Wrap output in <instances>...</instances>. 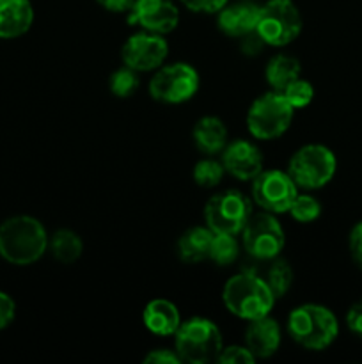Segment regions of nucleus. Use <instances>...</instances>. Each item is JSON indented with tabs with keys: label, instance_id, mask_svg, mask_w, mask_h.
Returning a JSON list of instances; mask_svg holds the SVG:
<instances>
[{
	"label": "nucleus",
	"instance_id": "f257e3e1",
	"mask_svg": "<svg viewBox=\"0 0 362 364\" xmlns=\"http://www.w3.org/2000/svg\"><path fill=\"white\" fill-rule=\"evenodd\" d=\"M48 240L45 226L35 217H11L0 226V256L11 265H32L48 251Z\"/></svg>",
	"mask_w": 362,
	"mask_h": 364
},
{
	"label": "nucleus",
	"instance_id": "f03ea898",
	"mask_svg": "<svg viewBox=\"0 0 362 364\" xmlns=\"http://www.w3.org/2000/svg\"><path fill=\"white\" fill-rule=\"evenodd\" d=\"M222 301L227 311L251 322L270 315L277 299L258 274L245 269L231 276L224 284Z\"/></svg>",
	"mask_w": 362,
	"mask_h": 364
},
{
	"label": "nucleus",
	"instance_id": "7ed1b4c3",
	"mask_svg": "<svg viewBox=\"0 0 362 364\" xmlns=\"http://www.w3.org/2000/svg\"><path fill=\"white\" fill-rule=\"evenodd\" d=\"M287 334L305 350L322 352L339 336V322L327 306L302 304L287 316Z\"/></svg>",
	"mask_w": 362,
	"mask_h": 364
},
{
	"label": "nucleus",
	"instance_id": "20e7f679",
	"mask_svg": "<svg viewBox=\"0 0 362 364\" xmlns=\"http://www.w3.org/2000/svg\"><path fill=\"white\" fill-rule=\"evenodd\" d=\"M222 348V333L215 326V322L204 318V316H194V318L185 320L174 334V350L177 352L183 363H216Z\"/></svg>",
	"mask_w": 362,
	"mask_h": 364
},
{
	"label": "nucleus",
	"instance_id": "39448f33",
	"mask_svg": "<svg viewBox=\"0 0 362 364\" xmlns=\"http://www.w3.org/2000/svg\"><path fill=\"white\" fill-rule=\"evenodd\" d=\"M295 109L283 92L268 91L256 98L247 112V130L258 141L283 137L291 127Z\"/></svg>",
	"mask_w": 362,
	"mask_h": 364
},
{
	"label": "nucleus",
	"instance_id": "423d86ee",
	"mask_svg": "<svg viewBox=\"0 0 362 364\" xmlns=\"http://www.w3.org/2000/svg\"><path fill=\"white\" fill-rule=\"evenodd\" d=\"M337 171V159L330 148L323 144H305L291 155L287 174L298 188L318 191L332 181Z\"/></svg>",
	"mask_w": 362,
	"mask_h": 364
},
{
	"label": "nucleus",
	"instance_id": "0eeeda50",
	"mask_svg": "<svg viewBox=\"0 0 362 364\" xmlns=\"http://www.w3.org/2000/svg\"><path fill=\"white\" fill-rule=\"evenodd\" d=\"M302 25L300 9L293 0H268L259 11L256 32L265 45L283 48L297 41Z\"/></svg>",
	"mask_w": 362,
	"mask_h": 364
},
{
	"label": "nucleus",
	"instance_id": "6e6552de",
	"mask_svg": "<svg viewBox=\"0 0 362 364\" xmlns=\"http://www.w3.org/2000/svg\"><path fill=\"white\" fill-rule=\"evenodd\" d=\"M199 73L192 64H163L149 80V95L153 100L167 105H180L194 98L199 91Z\"/></svg>",
	"mask_w": 362,
	"mask_h": 364
},
{
	"label": "nucleus",
	"instance_id": "1a4fd4ad",
	"mask_svg": "<svg viewBox=\"0 0 362 364\" xmlns=\"http://www.w3.org/2000/svg\"><path fill=\"white\" fill-rule=\"evenodd\" d=\"M252 215V199L240 191H224L209 198L204 223L213 233L240 235Z\"/></svg>",
	"mask_w": 362,
	"mask_h": 364
},
{
	"label": "nucleus",
	"instance_id": "9d476101",
	"mask_svg": "<svg viewBox=\"0 0 362 364\" xmlns=\"http://www.w3.org/2000/svg\"><path fill=\"white\" fill-rule=\"evenodd\" d=\"M241 245L256 262L280 256L286 245V235L273 213H252L241 230Z\"/></svg>",
	"mask_w": 362,
	"mask_h": 364
},
{
	"label": "nucleus",
	"instance_id": "9b49d317",
	"mask_svg": "<svg viewBox=\"0 0 362 364\" xmlns=\"http://www.w3.org/2000/svg\"><path fill=\"white\" fill-rule=\"evenodd\" d=\"M252 201L263 210V212L273 213H287L295 198L298 196V187L287 171L268 169L261 171L258 176L252 180Z\"/></svg>",
	"mask_w": 362,
	"mask_h": 364
},
{
	"label": "nucleus",
	"instance_id": "f8f14e48",
	"mask_svg": "<svg viewBox=\"0 0 362 364\" xmlns=\"http://www.w3.org/2000/svg\"><path fill=\"white\" fill-rule=\"evenodd\" d=\"M167 55H169V43L165 41V38L148 31L130 36L121 50L124 66H130L138 73L158 70L160 66H163Z\"/></svg>",
	"mask_w": 362,
	"mask_h": 364
},
{
	"label": "nucleus",
	"instance_id": "ddd939ff",
	"mask_svg": "<svg viewBox=\"0 0 362 364\" xmlns=\"http://www.w3.org/2000/svg\"><path fill=\"white\" fill-rule=\"evenodd\" d=\"M128 21L142 31L165 36L180 23V9L172 0H135Z\"/></svg>",
	"mask_w": 362,
	"mask_h": 364
},
{
	"label": "nucleus",
	"instance_id": "4468645a",
	"mask_svg": "<svg viewBox=\"0 0 362 364\" xmlns=\"http://www.w3.org/2000/svg\"><path fill=\"white\" fill-rule=\"evenodd\" d=\"M226 173L240 181H252L263 171V155L258 146L245 139L229 142L222 151Z\"/></svg>",
	"mask_w": 362,
	"mask_h": 364
},
{
	"label": "nucleus",
	"instance_id": "2eb2a0df",
	"mask_svg": "<svg viewBox=\"0 0 362 364\" xmlns=\"http://www.w3.org/2000/svg\"><path fill=\"white\" fill-rule=\"evenodd\" d=\"M259 11L261 6L252 0H240V2H227L222 9L216 13V25L220 32L229 38H243L248 32L256 31Z\"/></svg>",
	"mask_w": 362,
	"mask_h": 364
},
{
	"label": "nucleus",
	"instance_id": "dca6fc26",
	"mask_svg": "<svg viewBox=\"0 0 362 364\" xmlns=\"http://www.w3.org/2000/svg\"><path fill=\"white\" fill-rule=\"evenodd\" d=\"M280 327L270 315L263 318L251 320L245 329V347L252 352L256 359H268L280 347Z\"/></svg>",
	"mask_w": 362,
	"mask_h": 364
},
{
	"label": "nucleus",
	"instance_id": "f3484780",
	"mask_svg": "<svg viewBox=\"0 0 362 364\" xmlns=\"http://www.w3.org/2000/svg\"><path fill=\"white\" fill-rule=\"evenodd\" d=\"M142 322L155 336H174L181 326L180 309L167 299H153L142 311Z\"/></svg>",
	"mask_w": 362,
	"mask_h": 364
},
{
	"label": "nucleus",
	"instance_id": "a211bd4d",
	"mask_svg": "<svg viewBox=\"0 0 362 364\" xmlns=\"http://www.w3.org/2000/svg\"><path fill=\"white\" fill-rule=\"evenodd\" d=\"M34 9L28 0H0V39H14L28 32Z\"/></svg>",
	"mask_w": 362,
	"mask_h": 364
},
{
	"label": "nucleus",
	"instance_id": "6ab92c4d",
	"mask_svg": "<svg viewBox=\"0 0 362 364\" xmlns=\"http://www.w3.org/2000/svg\"><path fill=\"white\" fill-rule=\"evenodd\" d=\"M194 142L204 155L213 156L224 151L227 146V128L224 121L216 116H204L195 123Z\"/></svg>",
	"mask_w": 362,
	"mask_h": 364
},
{
	"label": "nucleus",
	"instance_id": "aec40b11",
	"mask_svg": "<svg viewBox=\"0 0 362 364\" xmlns=\"http://www.w3.org/2000/svg\"><path fill=\"white\" fill-rule=\"evenodd\" d=\"M213 231L208 226H195L185 231L176 245L177 256L185 263H201L209 258Z\"/></svg>",
	"mask_w": 362,
	"mask_h": 364
},
{
	"label": "nucleus",
	"instance_id": "412c9836",
	"mask_svg": "<svg viewBox=\"0 0 362 364\" xmlns=\"http://www.w3.org/2000/svg\"><path fill=\"white\" fill-rule=\"evenodd\" d=\"M302 64L297 57L279 53L268 60L265 70V77L272 91L283 92L293 80L300 78Z\"/></svg>",
	"mask_w": 362,
	"mask_h": 364
},
{
	"label": "nucleus",
	"instance_id": "4be33fe9",
	"mask_svg": "<svg viewBox=\"0 0 362 364\" xmlns=\"http://www.w3.org/2000/svg\"><path fill=\"white\" fill-rule=\"evenodd\" d=\"M261 263L265 265L263 272H259L256 269H252V272L258 274L268 284V288L275 295V299L284 297L290 291L291 284H293V269H291V265L286 259L280 258V256H277L273 259H263Z\"/></svg>",
	"mask_w": 362,
	"mask_h": 364
},
{
	"label": "nucleus",
	"instance_id": "5701e85b",
	"mask_svg": "<svg viewBox=\"0 0 362 364\" xmlns=\"http://www.w3.org/2000/svg\"><path fill=\"white\" fill-rule=\"evenodd\" d=\"M48 251L62 265H71L84 252V242L73 230H57L48 240Z\"/></svg>",
	"mask_w": 362,
	"mask_h": 364
},
{
	"label": "nucleus",
	"instance_id": "b1692460",
	"mask_svg": "<svg viewBox=\"0 0 362 364\" xmlns=\"http://www.w3.org/2000/svg\"><path fill=\"white\" fill-rule=\"evenodd\" d=\"M238 256H240V244L236 235L213 233L208 259L219 267H229L236 262Z\"/></svg>",
	"mask_w": 362,
	"mask_h": 364
},
{
	"label": "nucleus",
	"instance_id": "393cba45",
	"mask_svg": "<svg viewBox=\"0 0 362 364\" xmlns=\"http://www.w3.org/2000/svg\"><path fill=\"white\" fill-rule=\"evenodd\" d=\"M141 85L138 71L131 70L130 66H123L114 71L109 78V87L116 98H130Z\"/></svg>",
	"mask_w": 362,
	"mask_h": 364
},
{
	"label": "nucleus",
	"instance_id": "a878e982",
	"mask_svg": "<svg viewBox=\"0 0 362 364\" xmlns=\"http://www.w3.org/2000/svg\"><path fill=\"white\" fill-rule=\"evenodd\" d=\"M224 173H226V169H224L222 160L219 162V160L208 156V159H202L195 164L192 176H194V181L199 187L213 188L222 181Z\"/></svg>",
	"mask_w": 362,
	"mask_h": 364
},
{
	"label": "nucleus",
	"instance_id": "bb28decb",
	"mask_svg": "<svg viewBox=\"0 0 362 364\" xmlns=\"http://www.w3.org/2000/svg\"><path fill=\"white\" fill-rule=\"evenodd\" d=\"M287 213L300 224L314 223V220L322 215V203H319L314 196L298 194Z\"/></svg>",
	"mask_w": 362,
	"mask_h": 364
},
{
	"label": "nucleus",
	"instance_id": "cd10ccee",
	"mask_svg": "<svg viewBox=\"0 0 362 364\" xmlns=\"http://www.w3.org/2000/svg\"><path fill=\"white\" fill-rule=\"evenodd\" d=\"M283 95L295 110L305 109L307 105H311L312 98H314V87H312V84L309 80L297 78V80H293L284 89Z\"/></svg>",
	"mask_w": 362,
	"mask_h": 364
},
{
	"label": "nucleus",
	"instance_id": "c85d7f7f",
	"mask_svg": "<svg viewBox=\"0 0 362 364\" xmlns=\"http://www.w3.org/2000/svg\"><path fill=\"white\" fill-rule=\"evenodd\" d=\"M256 358L245 345L243 347L241 345H231V347L222 348V352L216 358L219 364H252Z\"/></svg>",
	"mask_w": 362,
	"mask_h": 364
},
{
	"label": "nucleus",
	"instance_id": "c756f323",
	"mask_svg": "<svg viewBox=\"0 0 362 364\" xmlns=\"http://www.w3.org/2000/svg\"><path fill=\"white\" fill-rule=\"evenodd\" d=\"M229 0H181L185 7L197 14H216Z\"/></svg>",
	"mask_w": 362,
	"mask_h": 364
},
{
	"label": "nucleus",
	"instance_id": "7c9ffc66",
	"mask_svg": "<svg viewBox=\"0 0 362 364\" xmlns=\"http://www.w3.org/2000/svg\"><path fill=\"white\" fill-rule=\"evenodd\" d=\"M348 249H350L351 259L362 269V223H357L350 231L348 237Z\"/></svg>",
	"mask_w": 362,
	"mask_h": 364
},
{
	"label": "nucleus",
	"instance_id": "2f4dec72",
	"mask_svg": "<svg viewBox=\"0 0 362 364\" xmlns=\"http://www.w3.org/2000/svg\"><path fill=\"white\" fill-rule=\"evenodd\" d=\"M146 364H180L183 363L177 355L176 350H169V348H156L151 350L144 358Z\"/></svg>",
	"mask_w": 362,
	"mask_h": 364
},
{
	"label": "nucleus",
	"instance_id": "473e14b6",
	"mask_svg": "<svg viewBox=\"0 0 362 364\" xmlns=\"http://www.w3.org/2000/svg\"><path fill=\"white\" fill-rule=\"evenodd\" d=\"M16 315V304L7 294L0 291V331L9 327Z\"/></svg>",
	"mask_w": 362,
	"mask_h": 364
},
{
	"label": "nucleus",
	"instance_id": "72a5a7b5",
	"mask_svg": "<svg viewBox=\"0 0 362 364\" xmlns=\"http://www.w3.org/2000/svg\"><path fill=\"white\" fill-rule=\"evenodd\" d=\"M346 326L353 334L362 338V299L351 304L346 313Z\"/></svg>",
	"mask_w": 362,
	"mask_h": 364
},
{
	"label": "nucleus",
	"instance_id": "f704fd0d",
	"mask_svg": "<svg viewBox=\"0 0 362 364\" xmlns=\"http://www.w3.org/2000/svg\"><path fill=\"white\" fill-rule=\"evenodd\" d=\"M241 39V52L245 53V55L252 57V55H258L259 52L263 50V46H265V41H263L261 38H259L258 32H248L247 36H243Z\"/></svg>",
	"mask_w": 362,
	"mask_h": 364
},
{
	"label": "nucleus",
	"instance_id": "c9c22d12",
	"mask_svg": "<svg viewBox=\"0 0 362 364\" xmlns=\"http://www.w3.org/2000/svg\"><path fill=\"white\" fill-rule=\"evenodd\" d=\"M96 2L99 4V6L103 7L105 11H109V13H117V14H123L131 9V6H133L135 0H96Z\"/></svg>",
	"mask_w": 362,
	"mask_h": 364
},
{
	"label": "nucleus",
	"instance_id": "e433bc0d",
	"mask_svg": "<svg viewBox=\"0 0 362 364\" xmlns=\"http://www.w3.org/2000/svg\"><path fill=\"white\" fill-rule=\"evenodd\" d=\"M0 258H2V256H0Z\"/></svg>",
	"mask_w": 362,
	"mask_h": 364
}]
</instances>
